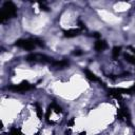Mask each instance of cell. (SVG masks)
<instances>
[{
	"mask_svg": "<svg viewBox=\"0 0 135 135\" xmlns=\"http://www.w3.org/2000/svg\"><path fill=\"white\" fill-rule=\"evenodd\" d=\"M39 5H40V8H41V9H43V11H49V8H47L46 6H44V5H42L41 3H40Z\"/></svg>",
	"mask_w": 135,
	"mask_h": 135,
	"instance_id": "cell-16",
	"label": "cell"
},
{
	"mask_svg": "<svg viewBox=\"0 0 135 135\" xmlns=\"http://www.w3.org/2000/svg\"><path fill=\"white\" fill-rule=\"evenodd\" d=\"M74 122H75V119H74V118H72V119L69 121V123H68V124H69V126H73V124H74Z\"/></svg>",
	"mask_w": 135,
	"mask_h": 135,
	"instance_id": "cell-17",
	"label": "cell"
},
{
	"mask_svg": "<svg viewBox=\"0 0 135 135\" xmlns=\"http://www.w3.org/2000/svg\"><path fill=\"white\" fill-rule=\"evenodd\" d=\"M83 72H84L85 76H86L91 81H98V82H101V80H100L94 73H92L91 71H89V70H83Z\"/></svg>",
	"mask_w": 135,
	"mask_h": 135,
	"instance_id": "cell-9",
	"label": "cell"
},
{
	"mask_svg": "<svg viewBox=\"0 0 135 135\" xmlns=\"http://www.w3.org/2000/svg\"><path fill=\"white\" fill-rule=\"evenodd\" d=\"M33 88V85H31L27 81H22L20 82L19 84H13V85H9L7 89L12 92H15V93H21V92H25V91H28Z\"/></svg>",
	"mask_w": 135,
	"mask_h": 135,
	"instance_id": "cell-4",
	"label": "cell"
},
{
	"mask_svg": "<svg viewBox=\"0 0 135 135\" xmlns=\"http://www.w3.org/2000/svg\"><path fill=\"white\" fill-rule=\"evenodd\" d=\"M79 34H80V30L79 28H71V30H68V31L63 32V35L66 38H73V37L78 36Z\"/></svg>",
	"mask_w": 135,
	"mask_h": 135,
	"instance_id": "cell-6",
	"label": "cell"
},
{
	"mask_svg": "<svg viewBox=\"0 0 135 135\" xmlns=\"http://www.w3.org/2000/svg\"><path fill=\"white\" fill-rule=\"evenodd\" d=\"M16 16V6L14 5L13 2H5L4 3V7L0 13V18L2 21L15 17Z\"/></svg>",
	"mask_w": 135,
	"mask_h": 135,
	"instance_id": "cell-2",
	"label": "cell"
},
{
	"mask_svg": "<svg viewBox=\"0 0 135 135\" xmlns=\"http://www.w3.org/2000/svg\"><path fill=\"white\" fill-rule=\"evenodd\" d=\"M50 108H51L52 110H54L56 113H61V112H62V109H61V108H60L58 104H56L55 102H53V103L50 105Z\"/></svg>",
	"mask_w": 135,
	"mask_h": 135,
	"instance_id": "cell-12",
	"label": "cell"
},
{
	"mask_svg": "<svg viewBox=\"0 0 135 135\" xmlns=\"http://www.w3.org/2000/svg\"><path fill=\"white\" fill-rule=\"evenodd\" d=\"M26 61L28 62H39V63H52L53 59L50 58L49 56L44 55V54H40V53H31L26 56Z\"/></svg>",
	"mask_w": 135,
	"mask_h": 135,
	"instance_id": "cell-1",
	"label": "cell"
},
{
	"mask_svg": "<svg viewBox=\"0 0 135 135\" xmlns=\"http://www.w3.org/2000/svg\"><path fill=\"white\" fill-rule=\"evenodd\" d=\"M15 45L26 51H32L36 47V42L35 39H19L15 42Z\"/></svg>",
	"mask_w": 135,
	"mask_h": 135,
	"instance_id": "cell-3",
	"label": "cell"
},
{
	"mask_svg": "<svg viewBox=\"0 0 135 135\" xmlns=\"http://www.w3.org/2000/svg\"><path fill=\"white\" fill-rule=\"evenodd\" d=\"M94 47H95V50L97 52H101V51H103V50H105L108 47V44H107V42L104 40H97L95 42Z\"/></svg>",
	"mask_w": 135,
	"mask_h": 135,
	"instance_id": "cell-8",
	"label": "cell"
},
{
	"mask_svg": "<svg viewBox=\"0 0 135 135\" xmlns=\"http://www.w3.org/2000/svg\"><path fill=\"white\" fill-rule=\"evenodd\" d=\"M118 118L120 120H124L126 122H130V119H131V116H130V112H129V109L127 107H122L119 109L118 111Z\"/></svg>",
	"mask_w": 135,
	"mask_h": 135,
	"instance_id": "cell-5",
	"label": "cell"
},
{
	"mask_svg": "<svg viewBox=\"0 0 135 135\" xmlns=\"http://www.w3.org/2000/svg\"><path fill=\"white\" fill-rule=\"evenodd\" d=\"M120 51H121V47L120 46H114L113 47V51H112V56L114 58H117L120 54Z\"/></svg>",
	"mask_w": 135,
	"mask_h": 135,
	"instance_id": "cell-10",
	"label": "cell"
},
{
	"mask_svg": "<svg viewBox=\"0 0 135 135\" xmlns=\"http://www.w3.org/2000/svg\"><path fill=\"white\" fill-rule=\"evenodd\" d=\"M9 135H23L18 129H16V128H13L12 130H11V132H9Z\"/></svg>",
	"mask_w": 135,
	"mask_h": 135,
	"instance_id": "cell-13",
	"label": "cell"
},
{
	"mask_svg": "<svg viewBox=\"0 0 135 135\" xmlns=\"http://www.w3.org/2000/svg\"><path fill=\"white\" fill-rule=\"evenodd\" d=\"M73 54H74L75 56H80V55H82V52H81L80 50H75V51L73 52Z\"/></svg>",
	"mask_w": 135,
	"mask_h": 135,
	"instance_id": "cell-15",
	"label": "cell"
},
{
	"mask_svg": "<svg viewBox=\"0 0 135 135\" xmlns=\"http://www.w3.org/2000/svg\"><path fill=\"white\" fill-rule=\"evenodd\" d=\"M36 112H37V116L39 118H42V110L39 107V104H36Z\"/></svg>",
	"mask_w": 135,
	"mask_h": 135,
	"instance_id": "cell-14",
	"label": "cell"
},
{
	"mask_svg": "<svg viewBox=\"0 0 135 135\" xmlns=\"http://www.w3.org/2000/svg\"><path fill=\"white\" fill-rule=\"evenodd\" d=\"M92 37H95V38H99V37H100V35H99L98 33H93Z\"/></svg>",
	"mask_w": 135,
	"mask_h": 135,
	"instance_id": "cell-18",
	"label": "cell"
},
{
	"mask_svg": "<svg viewBox=\"0 0 135 135\" xmlns=\"http://www.w3.org/2000/svg\"><path fill=\"white\" fill-rule=\"evenodd\" d=\"M64 135H71V131H70V130L65 131V132H64Z\"/></svg>",
	"mask_w": 135,
	"mask_h": 135,
	"instance_id": "cell-19",
	"label": "cell"
},
{
	"mask_svg": "<svg viewBox=\"0 0 135 135\" xmlns=\"http://www.w3.org/2000/svg\"><path fill=\"white\" fill-rule=\"evenodd\" d=\"M51 65L53 68H56V69H64L69 65V61L66 60H60V61H55L53 60V62L51 63Z\"/></svg>",
	"mask_w": 135,
	"mask_h": 135,
	"instance_id": "cell-7",
	"label": "cell"
},
{
	"mask_svg": "<svg viewBox=\"0 0 135 135\" xmlns=\"http://www.w3.org/2000/svg\"><path fill=\"white\" fill-rule=\"evenodd\" d=\"M134 135H135V133H134Z\"/></svg>",
	"mask_w": 135,
	"mask_h": 135,
	"instance_id": "cell-20",
	"label": "cell"
},
{
	"mask_svg": "<svg viewBox=\"0 0 135 135\" xmlns=\"http://www.w3.org/2000/svg\"><path fill=\"white\" fill-rule=\"evenodd\" d=\"M124 59H126L128 62H130V63H132V64H135V56L130 55V54H124Z\"/></svg>",
	"mask_w": 135,
	"mask_h": 135,
	"instance_id": "cell-11",
	"label": "cell"
}]
</instances>
